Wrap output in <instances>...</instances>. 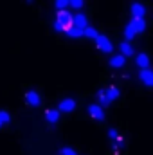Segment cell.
I'll return each mask as SVG.
<instances>
[{
  "label": "cell",
  "mask_w": 153,
  "mask_h": 155,
  "mask_svg": "<svg viewBox=\"0 0 153 155\" xmlns=\"http://www.w3.org/2000/svg\"><path fill=\"white\" fill-rule=\"evenodd\" d=\"M108 65H110V67H114V69H121V67H124V65H126V58H124V56H121V54L112 56V58H110V61H108Z\"/></svg>",
  "instance_id": "cell-11"
},
{
  "label": "cell",
  "mask_w": 153,
  "mask_h": 155,
  "mask_svg": "<svg viewBox=\"0 0 153 155\" xmlns=\"http://www.w3.org/2000/svg\"><path fill=\"white\" fill-rule=\"evenodd\" d=\"M96 41V47L101 51V52H106V54H110L112 51H114V45H112V41L106 38L105 35H97V38L94 40Z\"/></svg>",
  "instance_id": "cell-2"
},
{
  "label": "cell",
  "mask_w": 153,
  "mask_h": 155,
  "mask_svg": "<svg viewBox=\"0 0 153 155\" xmlns=\"http://www.w3.org/2000/svg\"><path fill=\"white\" fill-rule=\"evenodd\" d=\"M72 27V15L69 11H58L56 15V22H54V31L58 33H65L67 29Z\"/></svg>",
  "instance_id": "cell-1"
},
{
  "label": "cell",
  "mask_w": 153,
  "mask_h": 155,
  "mask_svg": "<svg viewBox=\"0 0 153 155\" xmlns=\"http://www.w3.org/2000/svg\"><path fill=\"white\" fill-rule=\"evenodd\" d=\"M97 35H99V33H97V31H96L94 27H90V25L83 29V38H90V40H96V38H97Z\"/></svg>",
  "instance_id": "cell-16"
},
{
  "label": "cell",
  "mask_w": 153,
  "mask_h": 155,
  "mask_svg": "<svg viewBox=\"0 0 153 155\" xmlns=\"http://www.w3.org/2000/svg\"><path fill=\"white\" fill-rule=\"evenodd\" d=\"M97 99H99V107H101V108H103V107H108V105H106V99H105V88L97 92Z\"/></svg>",
  "instance_id": "cell-20"
},
{
  "label": "cell",
  "mask_w": 153,
  "mask_h": 155,
  "mask_svg": "<svg viewBox=\"0 0 153 155\" xmlns=\"http://www.w3.org/2000/svg\"><path fill=\"white\" fill-rule=\"evenodd\" d=\"M88 114L94 117L96 121H105V110H103L99 105H96V103L88 107Z\"/></svg>",
  "instance_id": "cell-7"
},
{
  "label": "cell",
  "mask_w": 153,
  "mask_h": 155,
  "mask_svg": "<svg viewBox=\"0 0 153 155\" xmlns=\"http://www.w3.org/2000/svg\"><path fill=\"white\" fill-rule=\"evenodd\" d=\"M74 108H76V101H74L72 97L61 99V101H60V105H58V112H63V114H70Z\"/></svg>",
  "instance_id": "cell-3"
},
{
  "label": "cell",
  "mask_w": 153,
  "mask_h": 155,
  "mask_svg": "<svg viewBox=\"0 0 153 155\" xmlns=\"http://www.w3.org/2000/svg\"><path fill=\"white\" fill-rule=\"evenodd\" d=\"M25 103L29 107H40L41 97H40V94L36 90H29V92H25Z\"/></svg>",
  "instance_id": "cell-4"
},
{
  "label": "cell",
  "mask_w": 153,
  "mask_h": 155,
  "mask_svg": "<svg viewBox=\"0 0 153 155\" xmlns=\"http://www.w3.org/2000/svg\"><path fill=\"white\" fill-rule=\"evenodd\" d=\"M54 5L58 7V11H67V7H69V0H56Z\"/></svg>",
  "instance_id": "cell-19"
},
{
  "label": "cell",
  "mask_w": 153,
  "mask_h": 155,
  "mask_svg": "<svg viewBox=\"0 0 153 155\" xmlns=\"http://www.w3.org/2000/svg\"><path fill=\"white\" fill-rule=\"evenodd\" d=\"M119 51H121V56H124V58H128V56H132V54H133V47H132L128 41H121Z\"/></svg>",
  "instance_id": "cell-13"
},
{
  "label": "cell",
  "mask_w": 153,
  "mask_h": 155,
  "mask_svg": "<svg viewBox=\"0 0 153 155\" xmlns=\"http://www.w3.org/2000/svg\"><path fill=\"white\" fill-rule=\"evenodd\" d=\"M135 36H137V35H135L133 27H132V25L128 24V25L124 27V41H128V43H130V40H133Z\"/></svg>",
  "instance_id": "cell-17"
},
{
  "label": "cell",
  "mask_w": 153,
  "mask_h": 155,
  "mask_svg": "<svg viewBox=\"0 0 153 155\" xmlns=\"http://www.w3.org/2000/svg\"><path fill=\"white\" fill-rule=\"evenodd\" d=\"M69 7L81 9V7H83V0H69Z\"/></svg>",
  "instance_id": "cell-21"
},
{
  "label": "cell",
  "mask_w": 153,
  "mask_h": 155,
  "mask_svg": "<svg viewBox=\"0 0 153 155\" xmlns=\"http://www.w3.org/2000/svg\"><path fill=\"white\" fill-rule=\"evenodd\" d=\"M61 155H77L72 148H69V146H65V148H61Z\"/></svg>",
  "instance_id": "cell-22"
},
{
  "label": "cell",
  "mask_w": 153,
  "mask_h": 155,
  "mask_svg": "<svg viewBox=\"0 0 153 155\" xmlns=\"http://www.w3.org/2000/svg\"><path fill=\"white\" fill-rule=\"evenodd\" d=\"M144 15H146V9L142 4H132V16L133 20H144Z\"/></svg>",
  "instance_id": "cell-6"
},
{
  "label": "cell",
  "mask_w": 153,
  "mask_h": 155,
  "mask_svg": "<svg viewBox=\"0 0 153 155\" xmlns=\"http://www.w3.org/2000/svg\"><path fill=\"white\" fill-rule=\"evenodd\" d=\"M135 63H137V67L142 71V69H148V65H150V56L148 54H137L135 56Z\"/></svg>",
  "instance_id": "cell-10"
},
{
  "label": "cell",
  "mask_w": 153,
  "mask_h": 155,
  "mask_svg": "<svg viewBox=\"0 0 153 155\" xmlns=\"http://www.w3.org/2000/svg\"><path fill=\"white\" fill-rule=\"evenodd\" d=\"M72 25L77 27V29H85V27H88V20L83 13H77V15L72 16Z\"/></svg>",
  "instance_id": "cell-8"
},
{
  "label": "cell",
  "mask_w": 153,
  "mask_h": 155,
  "mask_svg": "<svg viewBox=\"0 0 153 155\" xmlns=\"http://www.w3.org/2000/svg\"><path fill=\"white\" fill-rule=\"evenodd\" d=\"M139 79H141L146 87H151L153 85V72L150 69H142V71L139 72Z\"/></svg>",
  "instance_id": "cell-9"
},
{
  "label": "cell",
  "mask_w": 153,
  "mask_h": 155,
  "mask_svg": "<svg viewBox=\"0 0 153 155\" xmlns=\"http://www.w3.org/2000/svg\"><path fill=\"white\" fill-rule=\"evenodd\" d=\"M130 25L133 27L135 35H139V33H144V29H146V22H144V20H133V18H132Z\"/></svg>",
  "instance_id": "cell-12"
},
{
  "label": "cell",
  "mask_w": 153,
  "mask_h": 155,
  "mask_svg": "<svg viewBox=\"0 0 153 155\" xmlns=\"http://www.w3.org/2000/svg\"><path fill=\"white\" fill-rule=\"evenodd\" d=\"M45 119H47V123L56 124L58 119H60V112H58V110H47V112H45Z\"/></svg>",
  "instance_id": "cell-14"
},
{
  "label": "cell",
  "mask_w": 153,
  "mask_h": 155,
  "mask_svg": "<svg viewBox=\"0 0 153 155\" xmlns=\"http://www.w3.org/2000/svg\"><path fill=\"white\" fill-rule=\"evenodd\" d=\"M65 35L69 36V38H83V29H77V27H70V29H67L65 31Z\"/></svg>",
  "instance_id": "cell-15"
},
{
  "label": "cell",
  "mask_w": 153,
  "mask_h": 155,
  "mask_svg": "<svg viewBox=\"0 0 153 155\" xmlns=\"http://www.w3.org/2000/svg\"><path fill=\"white\" fill-rule=\"evenodd\" d=\"M7 123H11V114L7 110H0V128Z\"/></svg>",
  "instance_id": "cell-18"
},
{
  "label": "cell",
  "mask_w": 153,
  "mask_h": 155,
  "mask_svg": "<svg viewBox=\"0 0 153 155\" xmlns=\"http://www.w3.org/2000/svg\"><path fill=\"white\" fill-rule=\"evenodd\" d=\"M121 96V90L117 88V87H108V88H105V99H106V105H110V103H114L115 99Z\"/></svg>",
  "instance_id": "cell-5"
}]
</instances>
